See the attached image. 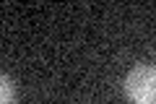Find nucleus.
<instances>
[{"label": "nucleus", "instance_id": "f257e3e1", "mask_svg": "<svg viewBox=\"0 0 156 104\" xmlns=\"http://www.w3.org/2000/svg\"><path fill=\"white\" fill-rule=\"evenodd\" d=\"M122 88L133 104H156V68L154 65L130 68L122 81Z\"/></svg>", "mask_w": 156, "mask_h": 104}, {"label": "nucleus", "instance_id": "f03ea898", "mask_svg": "<svg viewBox=\"0 0 156 104\" xmlns=\"http://www.w3.org/2000/svg\"><path fill=\"white\" fill-rule=\"evenodd\" d=\"M0 104H16V83L11 76H0Z\"/></svg>", "mask_w": 156, "mask_h": 104}]
</instances>
